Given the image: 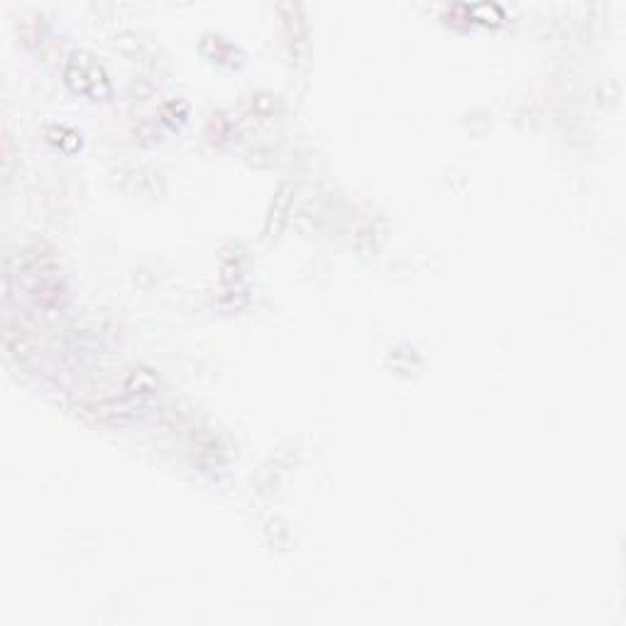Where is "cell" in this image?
<instances>
[{
    "label": "cell",
    "mask_w": 626,
    "mask_h": 626,
    "mask_svg": "<svg viewBox=\"0 0 626 626\" xmlns=\"http://www.w3.org/2000/svg\"><path fill=\"white\" fill-rule=\"evenodd\" d=\"M67 84L77 94L91 98V101H106L110 96V81L106 69L86 52H79L69 59Z\"/></svg>",
    "instance_id": "6da1fadb"
}]
</instances>
